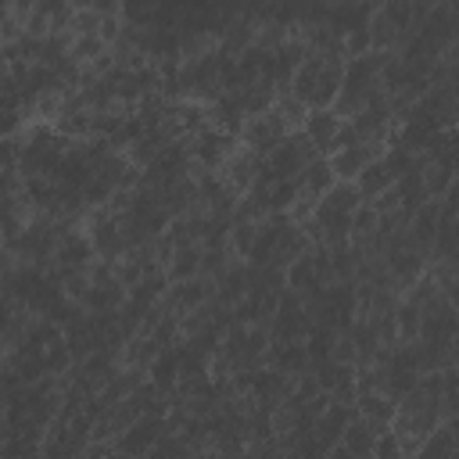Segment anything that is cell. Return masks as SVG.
<instances>
[{
  "label": "cell",
  "mask_w": 459,
  "mask_h": 459,
  "mask_svg": "<svg viewBox=\"0 0 459 459\" xmlns=\"http://www.w3.org/2000/svg\"><path fill=\"white\" fill-rule=\"evenodd\" d=\"M341 75H344V57L337 54H308L298 72L290 75V97L301 100L308 111L330 108L337 90H341Z\"/></svg>",
  "instance_id": "1"
},
{
  "label": "cell",
  "mask_w": 459,
  "mask_h": 459,
  "mask_svg": "<svg viewBox=\"0 0 459 459\" xmlns=\"http://www.w3.org/2000/svg\"><path fill=\"white\" fill-rule=\"evenodd\" d=\"M380 93V54H362V57H348L344 61V75H341V90L330 104V111L337 118H351L359 115L373 97Z\"/></svg>",
  "instance_id": "2"
},
{
  "label": "cell",
  "mask_w": 459,
  "mask_h": 459,
  "mask_svg": "<svg viewBox=\"0 0 459 459\" xmlns=\"http://www.w3.org/2000/svg\"><path fill=\"white\" fill-rule=\"evenodd\" d=\"M68 147H72V140L61 136L50 122H32L18 147V176L22 179H36V176L50 179L57 161L68 154Z\"/></svg>",
  "instance_id": "3"
},
{
  "label": "cell",
  "mask_w": 459,
  "mask_h": 459,
  "mask_svg": "<svg viewBox=\"0 0 459 459\" xmlns=\"http://www.w3.org/2000/svg\"><path fill=\"white\" fill-rule=\"evenodd\" d=\"M319 154L316 147L305 140V133H287L269 154H265V169L276 176V179H298L305 172V165H312Z\"/></svg>",
  "instance_id": "4"
},
{
  "label": "cell",
  "mask_w": 459,
  "mask_h": 459,
  "mask_svg": "<svg viewBox=\"0 0 459 459\" xmlns=\"http://www.w3.org/2000/svg\"><path fill=\"white\" fill-rule=\"evenodd\" d=\"M265 330H269V341H280V344H287V341H305V333L312 330V319H308V312H305L301 294H294V290L283 287V294H280V301H276V312L269 316Z\"/></svg>",
  "instance_id": "5"
},
{
  "label": "cell",
  "mask_w": 459,
  "mask_h": 459,
  "mask_svg": "<svg viewBox=\"0 0 459 459\" xmlns=\"http://www.w3.org/2000/svg\"><path fill=\"white\" fill-rule=\"evenodd\" d=\"M186 151H190V165L197 172H219L230 161V154L237 151V136L204 126L201 133L186 136Z\"/></svg>",
  "instance_id": "6"
},
{
  "label": "cell",
  "mask_w": 459,
  "mask_h": 459,
  "mask_svg": "<svg viewBox=\"0 0 459 459\" xmlns=\"http://www.w3.org/2000/svg\"><path fill=\"white\" fill-rule=\"evenodd\" d=\"M290 129L283 126V118L269 108L265 115H255V118H244V126H240V133H237V143L244 147V151H251L255 158H262L265 161V154L287 136Z\"/></svg>",
  "instance_id": "7"
},
{
  "label": "cell",
  "mask_w": 459,
  "mask_h": 459,
  "mask_svg": "<svg viewBox=\"0 0 459 459\" xmlns=\"http://www.w3.org/2000/svg\"><path fill=\"white\" fill-rule=\"evenodd\" d=\"M161 434H165V416H140V420H133V423L111 441V448H115L118 455H126V459H140V455H147V452L158 445Z\"/></svg>",
  "instance_id": "8"
},
{
  "label": "cell",
  "mask_w": 459,
  "mask_h": 459,
  "mask_svg": "<svg viewBox=\"0 0 459 459\" xmlns=\"http://www.w3.org/2000/svg\"><path fill=\"white\" fill-rule=\"evenodd\" d=\"M380 154H384V147H377V143H355V147L333 151L326 161H330L333 179H341V183H355V176H359L369 161H377Z\"/></svg>",
  "instance_id": "9"
},
{
  "label": "cell",
  "mask_w": 459,
  "mask_h": 459,
  "mask_svg": "<svg viewBox=\"0 0 459 459\" xmlns=\"http://www.w3.org/2000/svg\"><path fill=\"white\" fill-rule=\"evenodd\" d=\"M212 298V280H186V283H169L165 298H161V308L172 312V316H186L194 308H201L204 301Z\"/></svg>",
  "instance_id": "10"
},
{
  "label": "cell",
  "mask_w": 459,
  "mask_h": 459,
  "mask_svg": "<svg viewBox=\"0 0 459 459\" xmlns=\"http://www.w3.org/2000/svg\"><path fill=\"white\" fill-rule=\"evenodd\" d=\"M262 366H269V369H276V373H283V377H290V380L305 377V373H308V351H305V341H287V344L269 341V348H265V362H262Z\"/></svg>",
  "instance_id": "11"
},
{
  "label": "cell",
  "mask_w": 459,
  "mask_h": 459,
  "mask_svg": "<svg viewBox=\"0 0 459 459\" xmlns=\"http://www.w3.org/2000/svg\"><path fill=\"white\" fill-rule=\"evenodd\" d=\"M337 129H341V118H337L330 108L308 111V115H305V122H301V133H305V140L316 147V154H319V158H330V154H333Z\"/></svg>",
  "instance_id": "12"
},
{
  "label": "cell",
  "mask_w": 459,
  "mask_h": 459,
  "mask_svg": "<svg viewBox=\"0 0 459 459\" xmlns=\"http://www.w3.org/2000/svg\"><path fill=\"white\" fill-rule=\"evenodd\" d=\"M258 165H262V158H255L251 151H244V147L237 143V151H233V154H230V161L219 169V176H222V183L240 197V194H247V190H251Z\"/></svg>",
  "instance_id": "13"
},
{
  "label": "cell",
  "mask_w": 459,
  "mask_h": 459,
  "mask_svg": "<svg viewBox=\"0 0 459 459\" xmlns=\"http://www.w3.org/2000/svg\"><path fill=\"white\" fill-rule=\"evenodd\" d=\"M355 416L359 420H366L377 434H384L387 427H391V420H394V402L387 398V394H380V391H369V394H355Z\"/></svg>",
  "instance_id": "14"
},
{
  "label": "cell",
  "mask_w": 459,
  "mask_h": 459,
  "mask_svg": "<svg viewBox=\"0 0 459 459\" xmlns=\"http://www.w3.org/2000/svg\"><path fill=\"white\" fill-rule=\"evenodd\" d=\"M122 301H126V287L115 280V283H90V287L79 294L75 305H79L82 312L97 316V312H118Z\"/></svg>",
  "instance_id": "15"
},
{
  "label": "cell",
  "mask_w": 459,
  "mask_h": 459,
  "mask_svg": "<svg viewBox=\"0 0 459 459\" xmlns=\"http://www.w3.org/2000/svg\"><path fill=\"white\" fill-rule=\"evenodd\" d=\"M333 183H337V179H333V172H330V161H326V158H316V161H312V165H305V172L294 179L298 197H301V201H312V204H316V201H319Z\"/></svg>",
  "instance_id": "16"
},
{
  "label": "cell",
  "mask_w": 459,
  "mask_h": 459,
  "mask_svg": "<svg viewBox=\"0 0 459 459\" xmlns=\"http://www.w3.org/2000/svg\"><path fill=\"white\" fill-rule=\"evenodd\" d=\"M197 276H201V244L176 247L165 262V280L169 283H186V280H197Z\"/></svg>",
  "instance_id": "17"
},
{
  "label": "cell",
  "mask_w": 459,
  "mask_h": 459,
  "mask_svg": "<svg viewBox=\"0 0 459 459\" xmlns=\"http://www.w3.org/2000/svg\"><path fill=\"white\" fill-rule=\"evenodd\" d=\"M176 380H179V344H176V348L158 351V355H154V362L147 366V384H154L161 394H172Z\"/></svg>",
  "instance_id": "18"
},
{
  "label": "cell",
  "mask_w": 459,
  "mask_h": 459,
  "mask_svg": "<svg viewBox=\"0 0 459 459\" xmlns=\"http://www.w3.org/2000/svg\"><path fill=\"white\" fill-rule=\"evenodd\" d=\"M391 186H394V176H391V169L384 165V158L369 161V165L355 176V190H359L362 201H373V197H380V194L391 190Z\"/></svg>",
  "instance_id": "19"
},
{
  "label": "cell",
  "mask_w": 459,
  "mask_h": 459,
  "mask_svg": "<svg viewBox=\"0 0 459 459\" xmlns=\"http://www.w3.org/2000/svg\"><path fill=\"white\" fill-rule=\"evenodd\" d=\"M373 445H377V430L366 423V420H351L341 434V448L351 455V459H373Z\"/></svg>",
  "instance_id": "20"
},
{
  "label": "cell",
  "mask_w": 459,
  "mask_h": 459,
  "mask_svg": "<svg viewBox=\"0 0 459 459\" xmlns=\"http://www.w3.org/2000/svg\"><path fill=\"white\" fill-rule=\"evenodd\" d=\"M394 194H398V204H402V212H416L420 204H427L430 197H427V186H423V172L416 169V172H405V176H398L394 179Z\"/></svg>",
  "instance_id": "21"
},
{
  "label": "cell",
  "mask_w": 459,
  "mask_h": 459,
  "mask_svg": "<svg viewBox=\"0 0 459 459\" xmlns=\"http://www.w3.org/2000/svg\"><path fill=\"white\" fill-rule=\"evenodd\" d=\"M273 111L283 118V126H287L290 133H298V129H301V122H305V115H308V108H305L301 100H294V97H290V90H287V93H276Z\"/></svg>",
  "instance_id": "22"
},
{
  "label": "cell",
  "mask_w": 459,
  "mask_h": 459,
  "mask_svg": "<svg viewBox=\"0 0 459 459\" xmlns=\"http://www.w3.org/2000/svg\"><path fill=\"white\" fill-rule=\"evenodd\" d=\"M18 147H22L18 136L0 140V172H18Z\"/></svg>",
  "instance_id": "23"
},
{
  "label": "cell",
  "mask_w": 459,
  "mask_h": 459,
  "mask_svg": "<svg viewBox=\"0 0 459 459\" xmlns=\"http://www.w3.org/2000/svg\"><path fill=\"white\" fill-rule=\"evenodd\" d=\"M22 126H25V115H22V111H0V140L18 136Z\"/></svg>",
  "instance_id": "24"
},
{
  "label": "cell",
  "mask_w": 459,
  "mask_h": 459,
  "mask_svg": "<svg viewBox=\"0 0 459 459\" xmlns=\"http://www.w3.org/2000/svg\"><path fill=\"white\" fill-rule=\"evenodd\" d=\"M140 459H151V455H140Z\"/></svg>",
  "instance_id": "25"
}]
</instances>
